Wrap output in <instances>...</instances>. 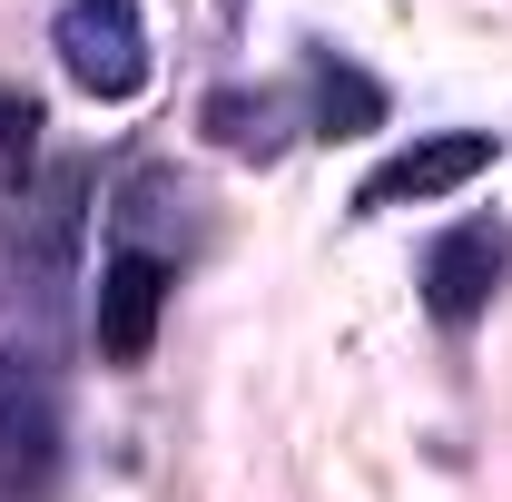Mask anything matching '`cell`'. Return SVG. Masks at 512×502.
<instances>
[{
  "label": "cell",
  "instance_id": "2",
  "mask_svg": "<svg viewBox=\"0 0 512 502\" xmlns=\"http://www.w3.org/2000/svg\"><path fill=\"white\" fill-rule=\"evenodd\" d=\"M503 276H512V227L503 217H463V227H444V237L424 247V315H434L444 335H463V325L493 315Z\"/></svg>",
  "mask_w": 512,
  "mask_h": 502
},
{
  "label": "cell",
  "instance_id": "7",
  "mask_svg": "<svg viewBox=\"0 0 512 502\" xmlns=\"http://www.w3.org/2000/svg\"><path fill=\"white\" fill-rule=\"evenodd\" d=\"M316 119H325V138H365L384 119V89L345 60H316Z\"/></svg>",
  "mask_w": 512,
  "mask_h": 502
},
{
  "label": "cell",
  "instance_id": "3",
  "mask_svg": "<svg viewBox=\"0 0 512 502\" xmlns=\"http://www.w3.org/2000/svg\"><path fill=\"white\" fill-rule=\"evenodd\" d=\"M493 128H434V138H414V148H394L384 168H365V188H355V217H394V207H424V197H453L473 188L483 168H493Z\"/></svg>",
  "mask_w": 512,
  "mask_h": 502
},
{
  "label": "cell",
  "instance_id": "6",
  "mask_svg": "<svg viewBox=\"0 0 512 502\" xmlns=\"http://www.w3.org/2000/svg\"><path fill=\"white\" fill-rule=\"evenodd\" d=\"M79 197H89V168H79V158H60V168L40 178V197H20V207H30V227H20L30 266H60V256H69V237H79Z\"/></svg>",
  "mask_w": 512,
  "mask_h": 502
},
{
  "label": "cell",
  "instance_id": "5",
  "mask_svg": "<svg viewBox=\"0 0 512 502\" xmlns=\"http://www.w3.org/2000/svg\"><path fill=\"white\" fill-rule=\"evenodd\" d=\"M168 266L148 247H119L99 266V306H89V335H99V355L109 365H148V345H158V315H168Z\"/></svg>",
  "mask_w": 512,
  "mask_h": 502
},
{
  "label": "cell",
  "instance_id": "1",
  "mask_svg": "<svg viewBox=\"0 0 512 502\" xmlns=\"http://www.w3.org/2000/svg\"><path fill=\"white\" fill-rule=\"evenodd\" d=\"M50 50H60V69L89 99H109V109L148 89V20H138L128 0H60Z\"/></svg>",
  "mask_w": 512,
  "mask_h": 502
},
{
  "label": "cell",
  "instance_id": "9",
  "mask_svg": "<svg viewBox=\"0 0 512 502\" xmlns=\"http://www.w3.org/2000/svg\"><path fill=\"white\" fill-rule=\"evenodd\" d=\"M30 138H40V99H30V89H0V188H20Z\"/></svg>",
  "mask_w": 512,
  "mask_h": 502
},
{
  "label": "cell",
  "instance_id": "4",
  "mask_svg": "<svg viewBox=\"0 0 512 502\" xmlns=\"http://www.w3.org/2000/svg\"><path fill=\"white\" fill-rule=\"evenodd\" d=\"M50 473H60V384L0 355V502L40 493Z\"/></svg>",
  "mask_w": 512,
  "mask_h": 502
},
{
  "label": "cell",
  "instance_id": "8",
  "mask_svg": "<svg viewBox=\"0 0 512 502\" xmlns=\"http://www.w3.org/2000/svg\"><path fill=\"white\" fill-rule=\"evenodd\" d=\"M207 128H217L227 148H256V158H266V148H276V99H247V89H217V99H207Z\"/></svg>",
  "mask_w": 512,
  "mask_h": 502
}]
</instances>
